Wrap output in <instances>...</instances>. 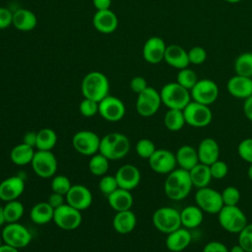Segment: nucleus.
I'll return each instance as SVG.
<instances>
[{"label":"nucleus","instance_id":"nucleus-6","mask_svg":"<svg viewBox=\"0 0 252 252\" xmlns=\"http://www.w3.org/2000/svg\"><path fill=\"white\" fill-rule=\"evenodd\" d=\"M152 221L154 226L164 234H168L182 226L180 211L168 206L158 208L153 214Z\"/></svg>","mask_w":252,"mask_h":252},{"label":"nucleus","instance_id":"nucleus-38","mask_svg":"<svg viewBox=\"0 0 252 252\" xmlns=\"http://www.w3.org/2000/svg\"><path fill=\"white\" fill-rule=\"evenodd\" d=\"M109 168V159L101 155L96 153L91 157L89 161V170L94 176H103L106 174Z\"/></svg>","mask_w":252,"mask_h":252},{"label":"nucleus","instance_id":"nucleus-12","mask_svg":"<svg viewBox=\"0 0 252 252\" xmlns=\"http://www.w3.org/2000/svg\"><path fill=\"white\" fill-rule=\"evenodd\" d=\"M100 145L99 136L91 130H81L72 137V146L76 152L83 156L92 157L98 153Z\"/></svg>","mask_w":252,"mask_h":252},{"label":"nucleus","instance_id":"nucleus-62","mask_svg":"<svg viewBox=\"0 0 252 252\" xmlns=\"http://www.w3.org/2000/svg\"><path fill=\"white\" fill-rule=\"evenodd\" d=\"M251 80H252V77H251Z\"/></svg>","mask_w":252,"mask_h":252},{"label":"nucleus","instance_id":"nucleus-55","mask_svg":"<svg viewBox=\"0 0 252 252\" xmlns=\"http://www.w3.org/2000/svg\"><path fill=\"white\" fill-rule=\"evenodd\" d=\"M93 4L96 11L110 9L111 0H93Z\"/></svg>","mask_w":252,"mask_h":252},{"label":"nucleus","instance_id":"nucleus-61","mask_svg":"<svg viewBox=\"0 0 252 252\" xmlns=\"http://www.w3.org/2000/svg\"><path fill=\"white\" fill-rule=\"evenodd\" d=\"M3 244V239H2V236H1V234H0V246Z\"/></svg>","mask_w":252,"mask_h":252},{"label":"nucleus","instance_id":"nucleus-40","mask_svg":"<svg viewBox=\"0 0 252 252\" xmlns=\"http://www.w3.org/2000/svg\"><path fill=\"white\" fill-rule=\"evenodd\" d=\"M157 150L155 143L148 139V138H142L140 139L135 146V151L136 154L145 159H149L151 158V156L155 153V151Z\"/></svg>","mask_w":252,"mask_h":252},{"label":"nucleus","instance_id":"nucleus-52","mask_svg":"<svg viewBox=\"0 0 252 252\" xmlns=\"http://www.w3.org/2000/svg\"><path fill=\"white\" fill-rule=\"evenodd\" d=\"M65 196L62 195V194H59V193H55V192H52L49 196H48V199H47V202L48 204L53 208V209H56L62 205H64V200H65Z\"/></svg>","mask_w":252,"mask_h":252},{"label":"nucleus","instance_id":"nucleus-60","mask_svg":"<svg viewBox=\"0 0 252 252\" xmlns=\"http://www.w3.org/2000/svg\"><path fill=\"white\" fill-rule=\"evenodd\" d=\"M224 1L227 3H230V4H236V3L240 2L241 0H224Z\"/></svg>","mask_w":252,"mask_h":252},{"label":"nucleus","instance_id":"nucleus-57","mask_svg":"<svg viewBox=\"0 0 252 252\" xmlns=\"http://www.w3.org/2000/svg\"><path fill=\"white\" fill-rule=\"evenodd\" d=\"M228 252H245V250L237 243V244L231 246L230 249L228 250Z\"/></svg>","mask_w":252,"mask_h":252},{"label":"nucleus","instance_id":"nucleus-37","mask_svg":"<svg viewBox=\"0 0 252 252\" xmlns=\"http://www.w3.org/2000/svg\"><path fill=\"white\" fill-rule=\"evenodd\" d=\"M234 72L236 75L252 77V52L240 53L234 60Z\"/></svg>","mask_w":252,"mask_h":252},{"label":"nucleus","instance_id":"nucleus-20","mask_svg":"<svg viewBox=\"0 0 252 252\" xmlns=\"http://www.w3.org/2000/svg\"><path fill=\"white\" fill-rule=\"evenodd\" d=\"M115 177L119 188L132 191L140 184L141 172L133 164H124L117 169Z\"/></svg>","mask_w":252,"mask_h":252},{"label":"nucleus","instance_id":"nucleus-34","mask_svg":"<svg viewBox=\"0 0 252 252\" xmlns=\"http://www.w3.org/2000/svg\"><path fill=\"white\" fill-rule=\"evenodd\" d=\"M36 136L35 149L38 151H51L57 143V134L51 128H42L38 130Z\"/></svg>","mask_w":252,"mask_h":252},{"label":"nucleus","instance_id":"nucleus-22","mask_svg":"<svg viewBox=\"0 0 252 252\" xmlns=\"http://www.w3.org/2000/svg\"><path fill=\"white\" fill-rule=\"evenodd\" d=\"M226 90L233 97L245 99L252 94V80L249 77L235 74L228 79Z\"/></svg>","mask_w":252,"mask_h":252},{"label":"nucleus","instance_id":"nucleus-7","mask_svg":"<svg viewBox=\"0 0 252 252\" xmlns=\"http://www.w3.org/2000/svg\"><path fill=\"white\" fill-rule=\"evenodd\" d=\"M1 236L3 243L18 249L25 248L31 243L32 239V235L29 228L19 221L5 223L1 232Z\"/></svg>","mask_w":252,"mask_h":252},{"label":"nucleus","instance_id":"nucleus-8","mask_svg":"<svg viewBox=\"0 0 252 252\" xmlns=\"http://www.w3.org/2000/svg\"><path fill=\"white\" fill-rule=\"evenodd\" d=\"M185 122L194 128H204L211 124L213 112L209 105L191 100L183 109Z\"/></svg>","mask_w":252,"mask_h":252},{"label":"nucleus","instance_id":"nucleus-51","mask_svg":"<svg viewBox=\"0 0 252 252\" xmlns=\"http://www.w3.org/2000/svg\"><path fill=\"white\" fill-rule=\"evenodd\" d=\"M13 13L5 7H0V30L7 29L12 25Z\"/></svg>","mask_w":252,"mask_h":252},{"label":"nucleus","instance_id":"nucleus-14","mask_svg":"<svg viewBox=\"0 0 252 252\" xmlns=\"http://www.w3.org/2000/svg\"><path fill=\"white\" fill-rule=\"evenodd\" d=\"M190 94L192 100L210 106L219 97V87L211 79H201L191 89Z\"/></svg>","mask_w":252,"mask_h":252},{"label":"nucleus","instance_id":"nucleus-31","mask_svg":"<svg viewBox=\"0 0 252 252\" xmlns=\"http://www.w3.org/2000/svg\"><path fill=\"white\" fill-rule=\"evenodd\" d=\"M54 209L45 202H38L33 205L30 211V218L32 221L38 225H43L53 220Z\"/></svg>","mask_w":252,"mask_h":252},{"label":"nucleus","instance_id":"nucleus-50","mask_svg":"<svg viewBox=\"0 0 252 252\" xmlns=\"http://www.w3.org/2000/svg\"><path fill=\"white\" fill-rule=\"evenodd\" d=\"M148 87V83L146 79L142 76L133 77L130 81V89L137 94L142 93Z\"/></svg>","mask_w":252,"mask_h":252},{"label":"nucleus","instance_id":"nucleus-4","mask_svg":"<svg viewBox=\"0 0 252 252\" xmlns=\"http://www.w3.org/2000/svg\"><path fill=\"white\" fill-rule=\"evenodd\" d=\"M161 103L168 109H181L192 100L190 91L179 85L177 82L165 84L159 91Z\"/></svg>","mask_w":252,"mask_h":252},{"label":"nucleus","instance_id":"nucleus-26","mask_svg":"<svg viewBox=\"0 0 252 252\" xmlns=\"http://www.w3.org/2000/svg\"><path fill=\"white\" fill-rule=\"evenodd\" d=\"M137 224L136 215L131 211L116 212L112 220V226L119 234H128L134 230Z\"/></svg>","mask_w":252,"mask_h":252},{"label":"nucleus","instance_id":"nucleus-17","mask_svg":"<svg viewBox=\"0 0 252 252\" xmlns=\"http://www.w3.org/2000/svg\"><path fill=\"white\" fill-rule=\"evenodd\" d=\"M65 198L67 204L81 212L87 210L93 203V194L91 190L83 184L72 185Z\"/></svg>","mask_w":252,"mask_h":252},{"label":"nucleus","instance_id":"nucleus-24","mask_svg":"<svg viewBox=\"0 0 252 252\" xmlns=\"http://www.w3.org/2000/svg\"><path fill=\"white\" fill-rule=\"evenodd\" d=\"M94 29L101 33H112L118 27V18L110 9L96 11L93 18Z\"/></svg>","mask_w":252,"mask_h":252},{"label":"nucleus","instance_id":"nucleus-44","mask_svg":"<svg viewBox=\"0 0 252 252\" xmlns=\"http://www.w3.org/2000/svg\"><path fill=\"white\" fill-rule=\"evenodd\" d=\"M245 252H252V223H247L238 233L237 242Z\"/></svg>","mask_w":252,"mask_h":252},{"label":"nucleus","instance_id":"nucleus-32","mask_svg":"<svg viewBox=\"0 0 252 252\" xmlns=\"http://www.w3.org/2000/svg\"><path fill=\"white\" fill-rule=\"evenodd\" d=\"M35 150L34 148L25 144L20 143L16 145L10 152V159L11 161L19 166H24L27 164H31L33 156H34Z\"/></svg>","mask_w":252,"mask_h":252},{"label":"nucleus","instance_id":"nucleus-30","mask_svg":"<svg viewBox=\"0 0 252 252\" xmlns=\"http://www.w3.org/2000/svg\"><path fill=\"white\" fill-rule=\"evenodd\" d=\"M37 24V18L33 12L28 9H18L13 13L12 25L21 32L32 31Z\"/></svg>","mask_w":252,"mask_h":252},{"label":"nucleus","instance_id":"nucleus-39","mask_svg":"<svg viewBox=\"0 0 252 252\" xmlns=\"http://www.w3.org/2000/svg\"><path fill=\"white\" fill-rule=\"evenodd\" d=\"M198 80L199 79L196 72L188 67L179 70L176 76V82L188 91H191V89L195 86Z\"/></svg>","mask_w":252,"mask_h":252},{"label":"nucleus","instance_id":"nucleus-48","mask_svg":"<svg viewBox=\"0 0 252 252\" xmlns=\"http://www.w3.org/2000/svg\"><path fill=\"white\" fill-rule=\"evenodd\" d=\"M209 166H210V170H211L213 179H217V180L223 179L228 173V165L223 160L218 159L217 161L213 162Z\"/></svg>","mask_w":252,"mask_h":252},{"label":"nucleus","instance_id":"nucleus-35","mask_svg":"<svg viewBox=\"0 0 252 252\" xmlns=\"http://www.w3.org/2000/svg\"><path fill=\"white\" fill-rule=\"evenodd\" d=\"M163 123H164L165 128L171 132L180 131L186 124L183 110L168 109L164 114Z\"/></svg>","mask_w":252,"mask_h":252},{"label":"nucleus","instance_id":"nucleus-36","mask_svg":"<svg viewBox=\"0 0 252 252\" xmlns=\"http://www.w3.org/2000/svg\"><path fill=\"white\" fill-rule=\"evenodd\" d=\"M3 209H4V217H5L6 223L18 222L23 218L25 213L24 205L18 200L5 202Z\"/></svg>","mask_w":252,"mask_h":252},{"label":"nucleus","instance_id":"nucleus-53","mask_svg":"<svg viewBox=\"0 0 252 252\" xmlns=\"http://www.w3.org/2000/svg\"><path fill=\"white\" fill-rule=\"evenodd\" d=\"M243 113L245 117L252 122V94L244 99L243 102Z\"/></svg>","mask_w":252,"mask_h":252},{"label":"nucleus","instance_id":"nucleus-15","mask_svg":"<svg viewBox=\"0 0 252 252\" xmlns=\"http://www.w3.org/2000/svg\"><path fill=\"white\" fill-rule=\"evenodd\" d=\"M126 112L124 102L113 95H106L98 102V114L109 122L121 120Z\"/></svg>","mask_w":252,"mask_h":252},{"label":"nucleus","instance_id":"nucleus-49","mask_svg":"<svg viewBox=\"0 0 252 252\" xmlns=\"http://www.w3.org/2000/svg\"><path fill=\"white\" fill-rule=\"evenodd\" d=\"M226 245L218 240H212L206 243L202 249V252H228Z\"/></svg>","mask_w":252,"mask_h":252},{"label":"nucleus","instance_id":"nucleus-13","mask_svg":"<svg viewBox=\"0 0 252 252\" xmlns=\"http://www.w3.org/2000/svg\"><path fill=\"white\" fill-rule=\"evenodd\" d=\"M82 220V212L67 203L54 209L53 221L61 229L74 230L81 225Z\"/></svg>","mask_w":252,"mask_h":252},{"label":"nucleus","instance_id":"nucleus-27","mask_svg":"<svg viewBox=\"0 0 252 252\" xmlns=\"http://www.w3.org/2000/svg\"><path fill=\"white\" fill-rule=\"evenodd\" d=\"M106 198L108 205L115 212L131 210L134 203L131 191L122 188H117Z\"/></svg>","mask_w":252,"mask_h":252},{"label":"nucleus","instance_id":"nucleus-42","mask_svg":"<svg viewBox=\"0 0 252 252\" xmlns=\"http://www.w3.org/2000/svg\"><path fill=\"white\" fill-rule=\"evenodd\" d=\"M98 188H99L100 192L105 197L110 195L113 191H115L117 188H119L115 175L105 174V175L101 176L98 181Z\"/></svg>","mask_w":252,"mask_h":252},{"label":"nucleus","instance_id":"nucleus-47","mask_svg":"<svg viewBox=\"0 0 252 252\" xmlns=\"http://www.w3.org/2000/svg\"><path fill=\"white\" fill-rule=\"evenodd\" d=\"M188 58L190 64L201 65L207 59V51L202 46H193L188 50Z\"/></svg>","mask_w":252,"mask_h":252},{"label":"nucleus","instance_id":"nucleus-28","mask_svg":"<svg viewBox=\"0 0 252 252\" xmlns=\"http://www.w3.org/2000/svg\"><path fill=\"white\" fill-rule=\"evenodd\" d=\"M175 158L177 165L187 171L199 163L197 149L190 145L180 146L175 153Z\"/></svg>","mask_w":252,"mask_h":252},{"label":"nucleus","instance_id":"nucleus-59","mask_svg":"<svg viewBox=\"0 0 252 252\" xmlns=\"http://www.w3.org/2000/svg\"><path fill=\"white\" fill-rule=\"evenodd\" d=\"M247 176H248V178L252 181V163H250L249 166H248V169H247Z\"/></svg>","mask_w":252,"mask_h":252},{"label":"nucleus","instance_id":"nucleus-9","mask_svg":"<svg viewBox=\"0 0 252 252\" xmlns=\"http://www.w3.org/2000/svg\"><path fill=\"white\" fill-rule=\"evenodd\" d=\"M33 172L40 178L53 177L57 171V158L51 151L36 150L31 162Z\"/></svg>","mask_w":252,"mask_h":252},{"label":"nucleus","instance_id":"nucleus-21","mask_svg":"<svg viewBox=\"0 0 252 252\" xmlns=\"http://www.w3.org/2000/svg\"><path fill=\"white\" fill-rule=\"evenodd\" d=\"M197 153L199 162L211 165L213 162L220 159V149L218 142L215 139L207 137L200 141L197 147Z\"/></svg>","mask_w":252,"mask_h":252},{"label":"nucleus","instance_id":"nucleus-45","mask_svg":"<svg viewBox=\"0 0 252 252\" xmlns=\"http://www.w3.org/2000/svg\"><path fill=\"white\" fill-rule=\"evenodd\" d=\"M237 154L239 158L248 162L252 163V138H245L237 146Z\"/></svg>","mask_w":252,"mask_h":252},{"label":"nucleus","instance_id":"nucleus-16","mask_svg":"<svg viewBox=\"0 0 252 252\" xmlns=\"http://www.w3.org/2000/svg\"><path fill=\"white\" fill-rule=\"evenodd\" d=\"M148 160L151 169L158 174H168L177 165L175 154L166 149H157Z\"/></svg>","mask_w":252,"mask_h":252},{"label":"nucleus","instance_id":"nucleus-11","mask_svg":"<svg viewBox=\"0 0 252 252\" xmlns=\"http://www.w3.org/2000/svg\"><path fill=\"white\" fill-rule=\"evenodd\" d=\"M161 104L159 92L148 86L137 96L136 110L142 117H151L158 111Z\"/></svg>","mask_w":252,"mask_h":252},{"label":"nucleus","instance_id":"nucleus-56","mask_svg":"<svg viewBox=\"0 0 252 252\" xmlns=\"http://www.w3.org/2000/svg\"><path fill=\"white\" fill-rule=\"evenodd\" d=\"M0 252H20V249L18 248H15L11 245H8V244H5L3 243L1 246H0Z\"/></svg>","mask_w":252,"mask_h":252},{"label":"nucleus","instance_id":"nucleus-46","mask_svg":"<svg viewBox=\"0 0 252 252\" xmlns=\"http://www.w3.org/2000/svg\"><path fill=\"white\" fill-rule=\"evenodd\" d=\"M79 111L85 117H93L98 113V102L84 97L79 104Z\"/></svg>","mask_w":252,"mask_h":252},{"label":"nucleus","instance_id":"nucleus-18","mask_svg":"<svg viewBox=\"0 0 252 252\" xmlns=\"http://www.w3.org/2000/svg\"><path fill=\"white\" fill-rule=\"evenodd\" d=\"M165 49L166 44L161 37L151 36L143 45V58L150 64H158L163 60Z\"/></svg>","mask_w":252,"mask_h":252},{"label":"nucleus","instance_id":"nucleus-33","mask_svg":"<svg viewBox=\"0 0 252 252\" xmlns=\"http://www.w3.org/2000/svg\"><path fill=\"white\" fill-rule=\"evenodd\" d=\"M189 175L193 187L197 189L209 186L213 179L210 166L201 162L189 170Z\"/></svg>","mask_w":252,"mask_h":252},{"label":"nucleus","instance_id":"nucleus-23","mask_svg":"<svg viewBox=\"0 0 252 252\" xmlns=\"http://www.w3.org/2000/svg\"><path fill=\"white\" fill-rule=\"evenodd\" d=\"M192 241V234L189 229L181 226L166 234L165 246L170 252H181L185 250Z\"/></svg>","mask_w":252,"mask_h":252},{"label":"nucleus","instance_id":"nucleus-43","mask_svg":"<svg viewBox=\"0 0 252 252\" xmlns=\"http://www.w3.org/2000/svg\"><path fill=\"white\" fill-rule=\"evenodd\" d=\"M223 206H237L240 201V191L234 186H227L221 192Z\"/></svg>","mask_w":252,"mask_h":252},{"label":"nucleus","instance_id":"nucleus-54","mask_svg":"<svg viewBox=\"0 0 252 252\" xmlns=\"http://www.w3.org/2000/svg\"><path fill=\"white\" fill-rule=\"evenodd\" d=\"M36 136H37V133L34 132V131H30V132H27L24 137H23V143L32 147L35 149V146H36Z\"/></svg>","mask_w":252,"mask_h":252},{"label":"nucleus","instance_id":"nucleus-1","mask_svg":"<svg viewBox=\"0 0 252 252\" xmlns=\"http://www.w3.org/2000/svg\"><path fill=\"white\" fill-rule=\"evenodd\" d=\"M193 185L189 171L178 167L166 174L163 190L168 199L172 201H181L190 194Z\"/></svg>","mask_w":252,"mask_h":252},{"label":"nucleus","instance_id":"nucleus-29","mask_svg":"<svg viewBox=\"0 0 252 252\" xmlns=\"http://www.w3.org/2000/svg\"><path fill=\"white\" fill-rule=\"evenodd\" d=\"M181 225L187 229H194L200 226L204 220V212L195 204L184 207L180 211Z\"/></svg>","mask_w":252,"mask_h":252},{"label":"nucleus","instance_id":"nucleus-41","mask_svg":"<svg viewBox=\"0 0 252 252\" xmlns=\"http://www.w3.org/2000/svg\"><path fill=\"white\" fill-rule=\"evenodd\" d=\"M72 183L70 181V179L63 174H59V175H54L52 180H51V190L52 192L55 193H59L62 194L64 196H66V194L68 193V191L70 190V188L72 187Z\"/></svg>","mask_w":252,"mask_h":252},{"label":"nucleus","instance_id":"nucleus-19","mask_svg":"<svg viewBox=\"0 0 252 252\" xmlns=\"http://www.w3.org/2000/svg\"><path fill=\"white\" fill-rule=\"evenodd\" d=\"M24 190L25 181L21 176H9L0 182V200L4 202L18 200Z\"/></svg>","mask_w":252,"mask_h":252},{"label":"nucleus","instance_id":"nucleus-3","mask_svg":"<svg viewBox=\"0 0 252 252\" xmlns=\"http://www.w3.org/2000/svg\"><path fill=\"white\" fill-rule=\"evenodd\" d=\"M81 92L84 97L99 102L109 93V82L107 77L99 71L88 73L82 80Z\"/></svg>","mask_w":252,"mask_h":252},{"label":"nucleus","instance_id":"nucleus-5","mask_svg":"<svg viewBox=\"0 0 252 252\" xmlns=\"http://www.w3.org/2000/svg\"><path fill=\"white\" fill-rule=\"evenodd\" d=\"M218 220L223 230L236 234L248 223L246 215L238 206H223L218 213Z\"/></svg>","mask_w":252,"mask_h":252},{"label":"nucleus","instance_id":"nucleus-10","mask_svg":"<svg viewBox=\"0 0 252 252\" xmlns=\"http://www.w3.org/2000/svg\"><path fill=\"white\" fill-rule=\"evenodd\" d=\"M196 205L207 214L218 215V213L223 207V202L221 199L220 192L211 188L209 186L197 189L194 196Z\"/></svg>","mask_w":252,"mask_h":252},{"label":"nucleus","instance_id":"nucleus-25","mask_svg":"<svg viewBox=\"0 0 252 252\" xmlns=\"http://www.w3.org/2000/svg\"><path fill=\"white\" fill-rule=\"evenodd\" d=\"M163 61H165L167 65L178 70L186 68L190 64L188 51L178 44L166 45Z\"/></svg>","mask_w":252,"mask_h":252},{"label":"nucleus","instance_id":"nucleus-2","mask_svg":"<svg viewBox=\"0 0 252 252\" xmlns=\"http://www.w3.org/2000/svg\"><path fill=\"white\" fill-rule=\"evenodd\" d=\"M129 138L119 132H111L100 138L99 151L109 160L120 159L126 157L130 151Z\"/></svg>","mask_w":252,"mask_h":252},{"label":"nucleus","instance_id":"nucleus-58","mask_svg":"<svg viewBox=\"0 0 252 252\" xmlns=\"http://www.w3.org/2000/svg\"><path fill=\"white\" fill-rule=\"evenodd\" d=\"M6 223L5 217H4V209L3 206L0 205V226H3Z\"/></svg>","mask_w":252,"mask_h":252}]
</instances>
